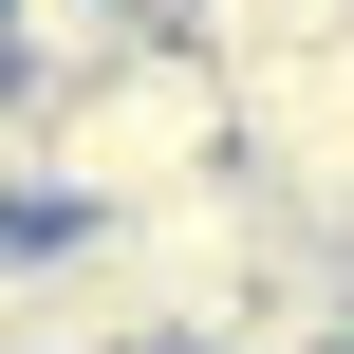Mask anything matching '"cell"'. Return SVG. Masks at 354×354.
<instances>
[{
	"label": "cell",
	"instance_id": "1",
	"mask_svg": "<svg viewBox=\"0 0 354 354\" xmlns=\"http://www.w3.org/2000/svg\"><path fill=\"white\" fill-rule=\"evenodd\" d=\"M19 112H37V205L56 224H112V205H168V187L243 168V56L187 37V19L149 56L75 75V93H19Z\"/></svg>",
	"mask_w": 354,
	"mask_h": 354
},
{
	"label": "cell",
	"instance_id": "2",
	"mask_svg": "<svg viewBox=\"0 0 354 354\" xmlns=\"http://www.w3.org/2000/svg\"><path fill=\"white\" fill-rule=\"evenodd\" d=\"M149 37H168V0H0V75L19 93H75V75L149 56Z\"/></svg>",
	"mask_w": 354,
	"mask_h": 354
}]
</instances>
